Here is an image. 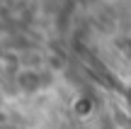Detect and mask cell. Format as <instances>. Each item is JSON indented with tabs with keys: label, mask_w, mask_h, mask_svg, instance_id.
Returning a JSON list of instances; mask_svg holds the SVG:
<instances>
[{
	"label": "cell",
	"mask_w": 131,
	"mask_h": 129,
	"mask_svg": "<svg viewBox=\"0 0 131 129\" xmlns=\"http://www.w3.org/2000/svg\"><path fill=\"white\" fill-rule=\"evenodd\" d=\"M73 112H75L78 117L92 115V100H90V97H78V100L73 102Z\"/></svg>",
	"instance_id": "1"
}]
</instances>
